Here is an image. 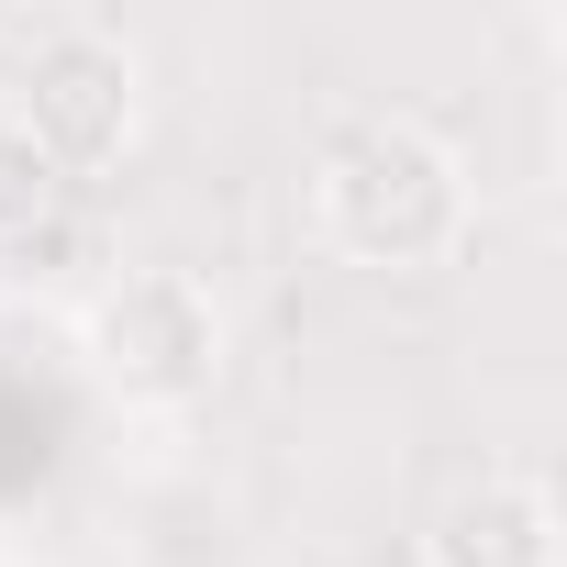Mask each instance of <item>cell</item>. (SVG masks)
I'll use <instances>...</instances> for the list:
<instances>
[{
  "instance_id": "6da1fadb",
  "label": "cell",
  "mask_w": 567,
  "mask_h": 567,
  "mask_svg": "<svg viewBox=\"0 0 567 567\" xmlns=\"http://www.w3.org/2000/svg\"><path fill=\"white\" fill-rule=\"evenodd\" d=\"M478 223V189H467V156L412 123V112H357L323 134L312 156V234L346 256V267H379V278H412V267H445Z\"/></svg>"
},
{
  "instance_id": "7a4b0ae2",
  "label": "cell",
  "mask_w": 567,
  "mask_h": 567,
  "mask_svg": "<svg viewBox=\"0 0 567 567\" xmlns=\"http://www.w3.org/2000/svg\"><path fill=\"white\" fill-rule=\"evenodd\" d=\"M79 357L123 412H189L223 379V301L189 267H123L79 312Z\"/></svg>"
},
{
  "instance_id": "3957f363",
  "label": "cell",
  "mask_w": 567,
  "mask_h": 567,
  "mask_svg": "<svg viewBox=\"0 0 567 567\" xmlns=\"http://www.w3.org/2000/svg\"><path fill=\"white\" fill-rule=\"evenodd\" d=\"M12 112H23V134L56 156V178H90V167H112V156L134 145V123H145V68H134V45H123L112 23H45V34L23 45Z\"/></svg>"
},
{
  "instance_id": "277c9868",
  "label": "cell",
  "mask_w": 567,
  "mask_h": 567,
  "mask_svg": "<svg viewBox=\"0 0 567 567\" xmlns=\"http://www.w3.org/2000/svg\"><path fill=\"white\" fill-rule=\"evenodd\" d=\"M423 567H556V489L512 478V467L467 478L456 501H434Z\"/></svg>"
},
{
  "instance_id": "5b68a950",
  "label": "cell",
  "mask_w": 567,
  "mask_h": 567,
  "mask_svg": "<svg viewBox=\"0 0 567 567\" xmlns=\"http://www.w3.org/2000/svg\"><path fill=\"white\" fill-rule=\"evenodd\" d=\"M56 189H68V178H56V156L23 134V112H12V101H0V245L34 234V223L56 212Z\"/></svg>"
}]
</instances>
